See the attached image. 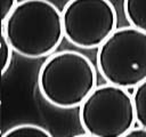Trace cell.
I'll return each mask as SVG.
<instances>
[{
    "mask_svg": "<svg viewBox=\"0 0 146 137\" xmlns=\"http://www.w3.org/2000/svg\"><path fill=\"white\" fill-rule=\"evenodd\" d=\"M127 136H137V137H146V128L138 126V127H132L129 132L127 134Z\"/></svg>",
    "mask_w": 146,
    "mask_h": 137,
    "instance_id": "obj_11",
    "label": "cell"
},
{
    "mask_svg": "<svg viewBox=\"0 0 146 137\" xmlns=\"http://www.w3.org/2000/svg\"><path fill=\"white\" fill-rule=\"evenodd\" d=\"M0 47H1V55H2V67H1V73L5 74L7 72V70L10 66V62H11V56H13V51L14 49L11 48L9 41L6 38V34L3 33V31H1V42H0Z\"/></svg>",
    "mask_w": 146,
    "mask_h": 137,
    "instance_id": "obj_9",
    "label": "cell"
},
{
    "mask_svg": "<svg viewBox=\"0 0 146 137\" xmlns=\"http://www.w3.org/2000/svg\"><path fill=\"white\" fill-rule=\"evenodd\" d=\"M2 137H51V134L44 127L33 123H22L9 128L2 134Z\"/></svg>",
    "mask_w": 146,
    "mask_h": 137,
    "instance_id": "obj_7",
    "label": "cell"
},
{
    "mask_svg": "<svg viewBox=\"0 0 146 137\" xmlns=\"http://www.w3.org/2000/svg\"><path fill=\"white\" fill-rule=\"evenodd\" d=\"M97 70L108 83L127 89L146 79V32L116 27L97 48Z\"/></svg>",
    "mask_w": 146,
    "mask_h": 137,
    "instance_id": "obj_3",
    "label": "cell"
},
{
    "mask_svg": "<svg viewBox=\"0 0 146 137\" xmlns=\"http://www.w3.org/2000/svg\"><path fill=\"white\" fill-rule=\"evenodd\" d=\"M18 3L17 0H1V22H3Z\"/></svg>",
    "mask_w": 146,
    "mask_h": 137,
    "instance_id": "obj_10",
    "label": "cell"
},
{
    "mask_svg": "<svg viewBox=\"0 0 146 137\" xmlns=\"http://www.w3.org/2000/svg\"><path fill=\"white\" fill-rule=\"evenodd\" d=\"M123 14L129 25L146 32V0H123Z\"/></svg>",
    "mask_w": 146,
    "mask_h": 137,
    "instance_id": "obj_6",
    "label": "cell"
},
{
    "mask_svg": "<svg viewBox=\"0 0 146 137\" xmlns=\"http://www.w3.org/2000/svg\"><path fill=\"white\" fill-rule=\"evenodd\" d=\"M11 48L26 58L48 57L64 37L62 11L49 0H22L1 22Z\"/></svg>",
    "mask_w": 146,
    "mask_h": 137,
    "instance_id": "obj_1",
    "label": "cell"
},
{
    "mask_svg": "<svg viewBox=\"0 0 146 137\" xmlns=\"http://www.w3.org/2000/svg\"><path fill=\"white\" fill-rule=\"evenodd\" d=\"M84 135L123 137L136 123L132 94L112 83L97 86L79 106Z\"/></svg>",
    "mask_w": 146,
    "mask_h": 137,
    "instance_id": "obj_4",
    "label": "cell"
},
{
    "mask_svg": "<svg viewBox=\"0 0 146 137\" xmlns=\"http://www.w3.org/2000/svg\"><path fill=\"white\" fill-rule=\"evenodd\" d=\"M97 87L94 63L75 50L55 51L42 63L38 73L41 96L55 107H79Z\"/></svg>",
    "mask_w": 146,
    "mask_h": 137,
    "instance_id": "obj_2",
    "label": "cell"
},
{
    "mask_svg": "<svg viewBox=\"0 0 146 137\" xmlns=\"http://www.w3.org/2000/svg\"><path fill=\"white\" fill-rule=\"evenodd\" d=\"M132 99L135 106L136 122L138 126L146 128V79L133 88Z\"/></svg>",
    "mask_w": 146,
    "mask_h": 137,
    "instance_id": "obj_8",
    "label": "cell"
},
{
    "mask_svg": "<svg viewBox=\"0 0 146 137\" xmlns=\"http://www.w3.org/2000/svg\"><path fill=\"white\" fill-rule=\"evenodd\" d=\"M62 19L64 37L70 43L94 49L116 29L117 15L111 0H68Z\"/></svg>",
    "mask_w": 146,
    "mask_h": 137,
    "instance_id": "obj_5",
    "label": "cell"
}]
</instances>
